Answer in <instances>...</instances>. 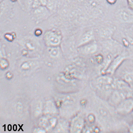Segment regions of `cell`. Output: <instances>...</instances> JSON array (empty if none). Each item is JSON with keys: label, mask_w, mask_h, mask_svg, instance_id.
Returning <instances> with one entry per match:
<instances>
[{"label": "cell", "mask_w": 133, "mask_h": 133, "mask_svg": "<svg viewBox=\"0 0 133 133\" xmlns=\"http://www.w3.org/2000/svg\"><path fill=\"white\" fill-rule=\"evenodd\" d=\"M127 1L130 8L133 10V0H127Z\"/></svg>", "instance_id": "cell-7"}, {"label": "cell", "mask_w": 133, "mask_h": 133, "mask_svg": "<svg viewBox=\"0 0 133 133\" xmlns=\"http://www.w3.org/2000/svg\"><path fill=\"white\" fill-rule=\"evenodd\" d=\"M124 81L129 85L133 84V73H128L125 75Z\"/></svg>", "instance_id": "cell-5"}, {"label": "cell", "mask_w": 133, "mask_h": 133, "mask_svg": "<svg viewBox=\"0 0 133 133\" xmlns=\"http://www.w3.org/2000/svg\"><path fill=\"white\" fill-rule=\"evenodd\" d=\"M125 58L124 57H119L117 58L114 62L111 64L110 67L108 70V71L111 73H113L115 71L118 67L122 62L125 59Z\"/></svg>", "instance_id": "cell-4"}, {"label": "cell", "mask_w": 133, "mask_h": 133, "mask_svg": "<svg viewBox=\"0 0 133 133\" xmlns=\"http://www.w3.org/2000/svg\"><path fill=\"white\" fill-rule=\"evenodd\" d=\"M107 2L110 4H115L117 0H107Z\"/></svg>", "instance_id": "cell-8"}, {"label": "cell", "mask_w": 133, "mask_h": 133, "mask_svg": "<svg viewBox=\"0 0 133 133\" xmlns=\"http://www.w3.org/2000/svg\"><path fill=\"white\" fill-rule=\"evenodd\" d=\"M132 113V114H133V111H132V113Z\"/></svg>", "instance_id": "cell-14"}, {"label": "cell", "mask_w": 133, "mask_h": 133, "mask_svg": "<svg viewBox=\"0 0 133 133\" xmlns=\"http://www.w3.org/2000/svg\"><path fill=\"white\" fill-rule=\"evenodd\" d=\"M17 126L16 124H14L13 126V130L14 131H16L17 130Z\"/></svg>", "instance_id": "cell-10"}, {"label": "cell", "mask_w": 133, "mask_h": 133, "mask_svg": "<svg viewBox=\"0 0 133 133\" xmlns=\"http://www.w3.org/2000/svg\"><path fill=\"white\" fill-rule=\"evenodd\" d=\"M73 123V131L76 133L80 132L84 126L83 119L80 116H76L75 118Z\"/></svg>", "instance_id": "cell-3"}, {"label": "cell", "mask_w": 133, "mask_h": 133, "mask_svg": "<svg viewBox=\"0 0 133 133\" xmlns=\"http://www.w3.org/2000/svg\"><path fill=\"white\" fill-rule=\"evenodd\" d=\"M128 131L129 132L133 133V123L129 127Z\"/></svg>", "instance_id": "cell-9"}, {"label": "cell", "mask_w": 133, "mask_h": 133, "mask_svg": "<svg viewBox=\"0 0 133 133\" xmlns=\"http://www.w3.org/2000/svg\"><path fill=\"white\" fill-rule=\"evenodd\" d=\"M5 126H6V125L5 124L4 125V131H6V127H5Z\"/></svg>", "instance_id": "cell-13"}, {"label": "cell", "mask_w": 133, "mask_h": 133, "mask_svg": "<svg viewBox=\"0 0 133 133\" xmlns=\"http://www.w3.org/2000/svg\"><path fill=\"white\" fill-rule=\"evenodd\" d=\"M24 125L23 124H22V125H21V126H20V125L19 124H18V125H19V127H20V128H19V130H18V131H19L21 129V130H22V131H24L22 129V127H23V125Z\"/></svg>", "instance_id": "cell-12"}, {"label": "cell", "mask_w": 133, "mask_h": 133, "mask_svg": "<svg viewBox=\"0 0 133 133\" xmlns=\"http://www.w3.org/2000/svg\"><path fill=\"white\" fill-rule=\"evenodd\" d=\"M117 111L122 115H126L133 111V98L131 97L125 98L117 106Z\"/></svg>", "instance_id": "cell-1"}, {"label": "cell", "mask_w": 133, "mask_h": 133, "mask_svg": "<svg viewBox=\"0 0 133 133\" xmlns=\"http://www.w3.org/2000/svg\"><path fill=\"white\" fill-rule=\"evenodd\" d=\"M129 91H122V90H116L111 94V101L114 105L117 106L122 101L128 97Z\"/></svg>", "instance_id": "cell-2"}, {"label": "cell", "mask_w": 133, "mask_h": 133, "mask_svg": "<svg viewBox=\"0 0 133 133\" xmlns=\"http://www.w3.org/2000/svg\"><path fill=\"white\" fill-rule=\"evenodd\" d=\"M12 129V126L11 125L9 124L8 126V130L9 131H11Z\"/></svg>", "instance_id": "cell-11"}, {"label": "cell", "mask_w": 133, "mask_h": 133, "mask_svg": "<svg viewBox=\"0 0 133 133\" xmlns=\"http://www.w3.org/2000/svg\"><path fill=\"white\" fill-rule=\"evenodd\" d=\"M96 47L95 45H91L88 46L86 49V52H94L96 50Z\"/></svg>", "instance_id": "cell-6"}]
</instances>
